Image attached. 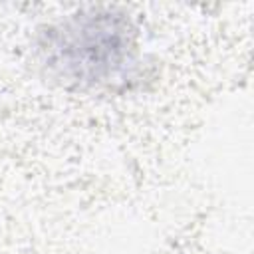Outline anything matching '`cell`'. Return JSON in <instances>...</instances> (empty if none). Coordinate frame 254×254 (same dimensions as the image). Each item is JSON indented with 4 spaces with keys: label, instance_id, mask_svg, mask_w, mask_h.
<instances>
[{
    "label": "cell",
    "instance_id": "obj_1",
    "mask_svg": "<svg viewBox=\"0 0 254 254\" xmlns=\"http://www.w3.org/2000/svg\"><path fill=\"white\" fill-rule=\"evenodd\" d=\"M111 14L89 16L75 22L69 30H62V48L65 52H79L81 67L79 75L99 79L103 73H111L125 58V46H129L125 30H119V20Z\"/></svg>",
    "mask_w": 254,
    "mask_h": 254
}]
</instances>
